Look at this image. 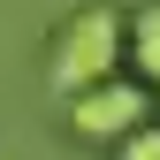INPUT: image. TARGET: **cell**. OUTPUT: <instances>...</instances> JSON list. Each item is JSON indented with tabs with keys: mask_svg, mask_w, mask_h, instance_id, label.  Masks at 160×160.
<instances>
[{
	"mask_svg": "<svg viewBox=\"0 0 160 160\" xmlns=\"http://www.w3.org/2000/svg\"><path fill=\"white\" fill-rule=\"evenodd\" d=\"M122 53H130V15H114V8H76L61 31H53V46H46V84L76 99L84 84H107L114 69H122Z\"/></svg>",
	"mask_w": 160,
	"mask_h": 160,
	"instance_id": "1",
	"label": "cell"
},
{
	"mask_svg": "<svg viewBox=\"0 0 160 160\" xmlns=\"http://www.w3.org/2000/svg\"><path fill=\"white\" fill-rule=\"evenodd\" d=\"M137 122H145V84H122V76L84 84V92L69 99V130L84 137V145H122Z\"/></svg>",
	"mask_w": 160,
	"mask_h": 160,
	"instance_id": "2",
	"label": "cell"
},
{
	"mask_svg": "<svg viewBox=\"0 0 160 160\" xmlns=\"http://www.w3.org/2000/svg\"><path fill=\"white\" fill-rule=\"evenodd\" d=\"M130 69L145 76V84H160V8L130 15Z\"/></svg>",
	"mask_w": 160,
	"mask_h": 160,
	"instance_id": "3",
	"label": "cell"
},
{
	"mask_svg": "<svg viewBox=\"0 0 160 160\" xmlns=\"http://www.w3.org/2000/svg\"><path fill=\"white\" fill-rule=\"evenodd\" d=\"M114 152H122V160H160V130H152V122H137L122 145H114Z\"/></svg>",
	"mask_w": 160,
	"mask_h": 160,
	"instance_id": "4",
	"label": "cell"
}]
</instances>
